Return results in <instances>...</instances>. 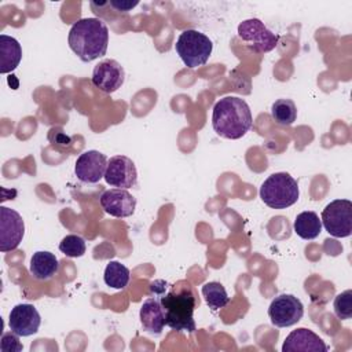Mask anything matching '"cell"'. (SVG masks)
Instances as JSON below:
<instances>
[{"label":"cell","mask_w":352,"mask_h":352,"mask_svg":"<svg viewBox=\"0 0 352 352\" xmlns=\"http://www.w3.org/2000/svg\"><path fill=\"white\" fill-rule=\"evenodd\" d=\"M109 4L116 10V11H120V12H128L131 11L132 8H135L139 1H124V0H110Z\"/></svg>","instance_id":"obj_26"},{"label":"cell","mask_w":352,"mask_h":352,"mask_svg":"<svg viewBox=\"0 0 352 352\" xmlns=\"http://www.w3.org/2000/svg\"><path fill=\"white\" fill-rule=\"evenodd\" d=\"M40 324L41 316L36 307L32 304H18L10 312V330L19 337H29L36 334Z\"/></svg>","instance_id":"obj_13"},{"label":"cell","mask_w":352,"mask_h":352,"mask_svg":"<svg viewBox=\"0 0 352 352\" xmlns=\"http://www.w3.org/2000/svg\"><path fill=\"white\" fill-rule=\"evenodd\" d=\"M22 344L19 342L18 334H15L14 331L11 333H4L1 336V349L6 351H11V352H19L22 351Z\"/></svg>","instance_id":"obj_25"},{"label":"cell","mask_w":352,"mask_h":352,"mask_svg":"<svg viewBox=\"0 0 352 352\" xmlns=\"http://www.w3.org/2000/svg\"><path fill=\"white\" fill-rule=\"evenodd\" d=\"M22 59V47L11 36L0 34V73L6 74L15 70Z\"/></svg>","instance_id":"obj_17"},{"label":"cell","mask_w":352,"mask_h":352,"mask_svg":"<svg viewBox=\"0 0 352 352\" xmlns=\"http://www.w3.org/2000/svg\"><path fill=\"white\" fill-rule=\"evenodd\" d=\"M302 315L304 305L293 294H279L268 307V316L276 327H290L300 322Z\"/></svg>","instance_id":"obj_8"},{"label":"cell","mask_w":352,"mask_h":352,"mask_svg":"<svg viewBox=\"0 0 352 352\" xmlns=\"http://www.w3.org/2000/svg\"><path fill=\"white\" fill-rule=\"evenodd\" d=\"M25 235L22 216L10 208H0V252H11L19 246Z\"/></svg>","instance_id":"obj_9"},{"label":"cell","mask_w":352,"mask_h":352,"mask_svg":"<svg viewBox=\"0 0 352 352\" xmlns=\"http://www.w3.org/2000/svg\"><path fill=\"white\" fill-rule=\"evenodd\" d=\"M202 296L212 311L224 308L230 302L227 290L220 282H208L202 286Z\"/></svg>","instance_id":"obj_21"},{"label":"cell","mask_w":352,"mask_h":352,"mask_svg":"<svg viewBox=\"0 0 352 352\" xmlns=\"http://www.w3.org/2000/svg\"><path fill=\"white\" fill-rule=\"evenodd\" d=\"M67 41L70 50L80 60L88 63L106 55L109 29L98 18H82L70 28Z\"/></svg>","instance_id":"obj_1"},{"label":"cell","mask_w":352,"mask_h":352,"mask_svg":"<svg viewBox=\"0 0 352 352\" xmlns=\"http://www.w3.org/2000/svg\"><path fill=\"white\" fill-rule=\"evenodd\" d=\"M59 250L67 257H81L87 250V245L82 236L76 234H69L60 241Z\"/></svg>","instance_id":"obj_23"},{"label":"cell","mask_w":352,"mask_h":352,"mask_svg":"<svg viewBox=\"0 0 352 352\" xmlns=\"http://www.w3.org/2000/svg\"><path fill=\"white\" fill-rule=\"evenodd\" d=\"M283 352H326L327 345L312 330L300 327L293 330L283 341Z\"/></svg>","instance_id":"obj_15"},{"label":"cell","mask_w":352,"mask_h":352,"mask_svg":"<svg viewBox=\"0 0 352 352\" xmlns=\"http://www.w3.org/2000/svg\"><path fill=\"white\" fill-rule=\"evenodd\" d=\"M100 206L114 217H129L136 208L135 197L125 188H110L100 195Z\"/></svg>","instance_id":"obj_14"},{"label":"cell","mask_w":352,"mask_h":352,"mask_svg":"<svg viewBox=\"0 0 352 352\" xmlns=\"http://www.w3.org/2000/svg\"><path fill=\"white\" fill-rule=\"evenodd\" d=\"M160 301L165 314V324L175 331H195L194 311L197 298L191 286L183 282V286H172L166 293H161Z\"/></svg>","instance_id":"obj_3"},{"label":"cell","mask_w":352,"mask_h":352,"mask_svg":"<svg viewBox=\"0 0 352 352\" xmlns=\"http://www.w3.org/2000/svg\"><path fill=\"white\" fill-rule=\"evenodd\" d=\"M125 80L122 66L114 59H104L99 62L92 72V84L106 94H111L121 88Z\"/></svg>","instance_id":"obj_12"},{"label":"cell","mask_w":352,"mask_h":352,"mask_svg":"<svg viewBox=\"0 0 352 352\" xmlns=\"http://www.w3.org/2000/svg\"><path fill=\"white\" fill-rule=\"evenodd\" d=\"M298 195L297 182L286 172L272 173L260 187V198L272 209H286L294 205Z\"/></svg>","instance_id":"obj_4"},{"label":"cell","mask_w":352,"mask_h":352,"mask_svg":"<svg viewBox=\"0 0 352 352\" xmlns=\"http://www.w3.org/2000/svg\"><path fill=\"white\" fill-rule=\"evenodd\" d=\"M59 270V261L51 252L38 250L33 253L29 264L30 274L38 280L51 279Z\"/></svg>","instance_id":"obj_18"},{"label":"cell","mask_w":352,"mask_h":352,"mask_svg":"<svg viewBox=\"0 0 352 352\" xmlns=\"http://www.w3.org/2000/svg\"><path fill=\"white\" fill-rule=\"evenodd\" d=\"M139 318L143 330L150 334L160 336L165 326V314L160 297H148L140 307Z\"/></svg>","instance_id":"obj_16"},{"label":"cell","mask_w":352,"mask_h":352,"mask_svg":"<svg viewBox=\"0 0 352 352\" xmlns=\"http://www.w3.org/2000/svg\"><path fill=\"white\" fill-rule=\"evenodd\" d=\"M238 37L242 38L254 52H270L279 41V36L272 33L257 18L241 22L238 26Z\"/></svg>","instance_id":"obj_7"},{"label":"cell","mask_w":352,"mask_h":352,"mask_svg":"<svg viewBox=\"0 0 352 352\" xmlns=\"http://www.w3.org/2000/svg\"><path fill=\"white\" fill-rule=\"evenodd\" d=\"M253 117L249 104L236 96H226L213 106V131L226 139H239L252 128Z\"/></svg>","instance_id":"obj_2"},{"label":"cell","mask_w":352,"mask_h":352,"mask_svg":"<svg viewBox=\"0 0 352 352\" xmlns=\"http://www.w3.org/2000/svg\"><path fill=\"white\" fill-rule=\"evenodd\" d=\"M271 116L279 125H292L297 118V107L292 99H278L271 106Z\"/></svg>","instance_id":"obj_22"},{"label":"cell","mask_w":352,"mask_h":352,"mask_svg":"<svg viewBox=\"0 0 352 352\" xmlns=\"http://www.w3.org/2000/svg\"><path fill=\"white\" fill-rule=\"evenodd\" d=\"M334 314L338 319H349L352 316V290H345L334 298Z\"/></svg>","instance_id":"obj_24"},{"label":"cell","mask_w":352,"mask_h":352,"mask_svg":"<svg viewBox=\"0 0 352 352\" xmlns=\"http://www.w3.org/2000/svg\"><path fill=\"white\" fill-rule=\"evenodd\" d=\"M320 221L331 236H349L352 232V202L349 199L331 201L324 206Z\"/></svg>","instance_id":"obj_6"},{"label":"cell","mask_w":352,"mask_h":352,"mask_svg":"<svg viewBox=\"0 0 352 352\" xmlns=\"http://www.w3.org/2000/svg\"><path fill=\"white\" fill-rule=\"evenodd\" d=\"M293 228L300 238L311 241L315 239L322 232V221L315 212L305 210L297 214Z\"/></svg>","instance_id":"obj_19"},{"label":"cell","mask_w":352,"mask_h":352,"mask_svg":"<svg viewBox=\"0 0 352 352\" xmlns=\"http://www.w3.org/2000/svg\"><path fill=\"white\" fill-rule=\"evenodd\" d=\"M107 158L98 150H88L80 154L74 165V173L82 183L95 184L104 177L107 169Z\"/></svg>","instance_id":"obj_11"},{"label":"cell","mask_w":352,"mask_h":352,"mask_svg":"<svg viewBox=\"0 0 352 352\" xmlns=\"http://www.w3.org/2000/svg\"><path fill=\"white\" fill-rule=\"evenodd\" d=\"M103 279L109 287L124 289L129 283L131 272L128 267H125L120 261H109L104 268Z\"/></svg>","instance_id":"obj_20"},{"label":"cell","mask_w":352,"mask_h":352,"mask_svg":"<svg viewBox=\"0 0 352 352\" xmlns=\"http://www.w3.org/2000/svg\"><path fill=\"white\" fill-rule=\"evenodd\" d=\"M107 184L117 188H131L138 183V170L135 162L126 155H114L107 162L104 173Z\"/></svg>","instance_id":"obj_10"},{"label":"cell","mask_w":352,"mask_h":352,"mask_svg":"<svg viewBox=\"0 0 352 352\" xmlns=\"http://www.w3.org/2000/svg\"><path fill=\"white\" fill-rule=\"evenodd\" d=\"M175 50L183 63L190 67H198L208 62L213 44L210 38L195 29H187L180 33L175 44Z\"/></svg>","instance_id":"obj_5"}]
</instances>
